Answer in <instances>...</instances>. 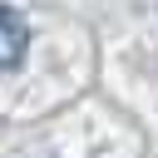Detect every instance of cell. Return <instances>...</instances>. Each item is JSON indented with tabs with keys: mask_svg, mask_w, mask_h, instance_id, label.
<instances>
[{
	"mask_svg": "<svg viewBox=\"0 0 158 158\" xmlns=\"http://www.w3.org/2000/svg\"><path fill=\"white\" fill-rule=\"evenodd\" d=\"M25 49H30V30H25V20H20L10 5H0V74L20 69V64H25Z\"/></svg>",
	"mask_w": 158,
	"mask_h": 158,
	"instance_id": "1",
	"label": "cell"
}]
</instances>
